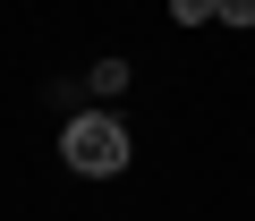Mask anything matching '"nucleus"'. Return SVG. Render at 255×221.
<instances>
[{
    "label": "nucleus",
    "instance_id": "nucleus-1",
    "mask_svg": "<svg viewBox=\"0 0 255 221\" xmlns=\"http://www.w3.org/2000/svg\"><path fill=\"white\" fill-rule=\"evenodd\" d=\"M60 162L77 179H119L128 162H136V145H128V128L111 119V110H68V128H60Z\"/></svg>",
    "mask_w": 255,
    "mask_h": 221
},
{
    "label": "nucleus",
    "instance_id": "nucleus-2",
    "mask_svg": "<svg viewBox=\"0 0 255 221\" xmlns=\"http://www.w3.org/2000/svg\"><path fill=\"white\" fill-rule=\"evenodd\" d=\"M213 17L221 26H255V0H213Z\"/></svg>",
    "mask_w": 255,
    "mask_h": 221
},
{
    "label": "nucleus",
    "instance_id": "nucleus-3",
    "mask_svg": "<svg viewBox=\"0 0 255 221\" xmlns=\"http://www.w3.org/2000/svg\"><path fill=\"white\" fill-rule=\"evenodd\" d=\"M170 17H179V26H204V17H213V0H170Z\"/></svg>",
    "mask_w": 255,
    "mask_h": 221
}]
</instances>
